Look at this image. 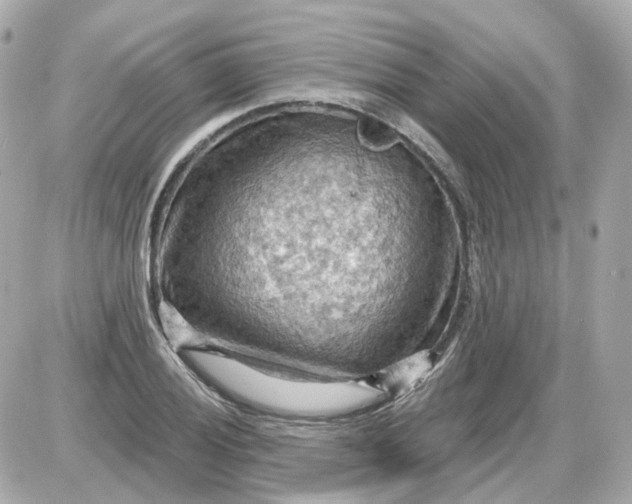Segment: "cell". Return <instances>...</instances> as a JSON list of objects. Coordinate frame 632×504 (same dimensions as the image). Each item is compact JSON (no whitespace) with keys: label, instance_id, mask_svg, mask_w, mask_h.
I'll list each match as a JSON object with an SVG mask.
<instances>
[{"label":"cell","instance_id":"cell-1","mask_svg":"<svg viewBox=\"0 0 632 504\" xmlns=\"http://www.w3.org/2000/svg\"><path fill=\"white\" fill-rule=\"evenodd\" d=\"M192 359L236 401L256 410L325 414L345 410L352 404L356 387L344 384L290 380L267 373L247 360L192 352Z\"/></svg>","mask_w":632,"mask_h":504}]
</instances>
